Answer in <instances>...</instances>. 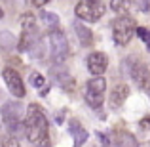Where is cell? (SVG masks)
<instances>
[{
    "label": "cell",
    "mask_w": 150,
    "mask_h": 147,
    "mask_svg": "<svg viewBox=\"0 0 150 147\" xmlns=\"http://www.w3.org/2000/svg\"><path fill=\"white\" fill-rule=\"evenodd\" d=\"M2 78H4V82H6L8 90L11 92V96H15V98H19V99L25 96V84H23V80H21V77H19L17 71L4 69Z\"/></svg>",
    "instance_id": "52a82bcc"
},
{
    "label": "cell",
    "mask_w": 150,
    "mask_h": 147,
    "mask_svg": "<svg viewBox=\"0 0 150 147\" xmlns=\"http://www.w3.org/2000/svg\"><path fill=\"white\" fill-rule=\"evenodd\" d=\"M2 147H19V140L15 136H10L2 141Z\"/></svg>",
    "instance_id": "44dd1931"
},
{
    "label": "cell",
    "mask_w": 150,
    "mask_h": 147,
    "mask_svg": "<svg viewBox=\"0 0 150 147\" xmlns=\"http://www.w3.org/2000/svg\"><path fill=\"white\" fill-rule=\"evenodd\" d=\"M27 2H29L30 6H34V8H42L44 4H48V0H27Z\"/></svg>",
    "instance_id": "603a6c76"
},
{
    "label": "cell",
    "mask_w": 150,
    "mask_h": 147,
    "mask_svg": "<svg viewBox=\"0 0 150 147\" xmlns=\"http://www.w3.org/2000/svg\"><path fill=\"white\" fill-rule=\"evenodd\" d=\"M137 31L135 21L129 15H120L118 19H114L112 23V38L118 46L129 44V40L133 38V33Z\"/></svg>",
    "instance_id": "3957f363"
},
{
    "label": "cell",
    "mask_w": 150,
    "mask_h": 147,
    "mask_svg": "<svg viewBox=\"0 0 150 147\" xmlns=\"http://www.w3.org/2000/svg\"><path fill=\"white\" fill-rule=\"evenodd\" d=\"M141 126H144V128H150V117H146L143 122H141Z\"/></svg>",
    "instance_id": "cb8c5ba5"
},
{
    "label": "cell",
    "mask_w": 150,
    "mask_h": 147,
    "mask_svg": "<svg viewBox=\"0 0 150 147\" xmlns=\"http://www.w3.org/2000/svg\"><path fill=\"white\" fill-rule=\"evenodd\" d=\"M129 0H110V10L116 11L118 15H125L129 11Z\"/></svg>",
    "instance_id": "9a60e30c"
},
{
    "label": "cell",
    "mask_w": 150,
    "mask_h": 147,
    "mask_svg": "<svg viewBox=\"0 0 150 147\" xmlns=\"http://www.w3.org/2000/svg\"><path fill=\"white\" fill-rule=\"evenodd\" d=\"M13 44H15L13 34L6 33V31H0V48H2V50H10Z\"/></svg>",
    "instance_id": "e0dca14e"
},
{
    "label": "cell",
    "mask_w": 150,
    "mask_h": 147,
    "mask_svg": "<svg viewBox=\"0 0 150 147\" xmlns=\"http://www.w3.org/2000/svg\"><path fill=\"white\" fill-rule=\"evenodd\" d=\"M114 145L116 147H139V141L135 140L133 134L120 130V132L114 134Z\"/></svg>",
    "instance_id": "4fadbf2b"
},
{
    "label": "cell",
    "mask_w": 150,
    "mask_h": 147,
    "mask_svg": "<svg viewBox=\"0 0 150 147\" xmlns=\"http://www.w3.org/2000/svg\"><path fill=\"white\" fill-rule=\"evenodd\" d=\"M76 17L88 23H95L105 15V4L101 0H80L76 4Z\"/></svg>",
    "instance_id": "277c9868"
},
{
    "label": "cell",
    "mask_w": 150,
    "mask_h": 147,
    "mask_svg": "<svg viewBox=\"0 0 150 147\" xmlns=\"http://www.w3.org/2000/svg\"><path fill=\"white\" fill-rule=\"evenodd\" d=\"M129 96V88L125 84H118L112 88V92H110V107L112 109H116V107H120L122 103L127 99Z\"/></svg>",
    "instance_id": "8fae6325"
},
{
    "label": "cell",
    "mask_w": 150,
    "mask_h": 147,
    "mask_svg": "<svg viewBox=\"0 0 150 147\" xmlns=\"http://www.w3.org/2000/svg\"><path fill=\"white\" fill-rule=\"evenodd\" d=\"M74 31H76V37H78V40H80L82 46H86V48H88V46L93 44V33L82 21H76V23H74Z\"/></svg>",
    "instance_id": "7c38bea8"
},
{
    "label": "cell",
    "mask_w": 150,
    "mask_h": 147,
    "mask_svg": "<svg viewBox=\"0 0 150 147\" xmlns=\"http://www.w3.org/2000/svg\"><path fill=\"white\" fill-rule=\"evenodd\" d=\"M23 107L19 101H8L2 107V120L11 134H25V122L21 124Z\"/></svg>",
    "instance_id": "7a4b0ae2"
},
{
    "label": "cell",
    "mask_w": 150,
    "mask_h": 147,
    "mask_svg": "<svg viewBox=\"0 0 150 147\" xmlns=\"http://www.w3.org/2000/svg\"><path fill=\"white\" fill-rule=\"evenodd\" d=\"M135 33L139 34V38L144 42V46H146L148 52H150V31H148V29H144V27H137Z\"/></svg>",
    "instance_id": "ffe728a7"
},
{
    "label": "cell",
    "mask_w": 150,
    "mask_h": 147,
    "mask_svg": "<svg viewBox=\"0 0 150 147\" xmlns=\"http://www.w3.org/2000/svg\"><path fill=\"white\" fill-rule=\"evenodd\" d=\"M137 8L141 11H144V14H148L150 11V0H137Z\"/></svg>",
    "instance_id": "7402d4cb"
},
{
    "label": "cell",
    "mask_w": 150,
    "mask_h": 147,
    "mask_svg": "<svg viewBox=\"0 0 150 147\" xmlns=\"http://www.w3.org/2000/svg\"><path fill=\"white\" fill-rule=\"evenodd\" d=\"M86 63H88V69L93 77H101V75H105L106 67H108V57L101 52H93V54H89Z\"/></svg>",
    "instance_id": "30bf717a"
},
{
    "label": "cell",
    "mask_w": 150,
    "mask_h": 147,
    "mask_svg": "<svg viewBox=\"0 0 150 147\" xmlns=\"http://www.w3.org/2000/svg\"><path fill=\"white\" fill-rule=\"evenodd\" d=\"M105 90H106V80L103 75L88 80V86H86V101H88V105H91L93 109H99L103 105Z\"/></svg>",
    "instance_id": "5b68a950"
},
{
    "label": "cell",
    "mask_w": 150,
    "mask_h": 147,
    "mask_svg": "<svg viewBox=\"0 0 150 147\" xmlns=\"http://www.w3.org/2000/svg\"><path fill=\"white\" fill-rule=\"evenodd\" d=\"M131 63L133 65H127V61H125V67H127V73H129V77L135 80V84L137 86H144V84H148V69H146V65H144L143 61H139L137 57H131Z\"/></svg>",
    "instance_id": "ba28073f"
},
{
    "label": "cell",
    "mask_w": 150,
    "mask_h": 147,
    "mask_svg": "<svg viewBox=\"0 0 150 147\" xmlns=\"http://www.w3.org/2000/svg\"><path fill=\"white\" fill-rule=\"evenodd\" d=\"M70 134L74 136V145H76V147L84 145L86 141H88V132L80 126V122H78V120L70 122Z\"/></svg>",
    "instance_id": "5bb4252c"
},
{
    "label": "cell",
    "mask_w": 150,
    "mask_h": 147,
    "mask_svg": "<svg viewBox=\"0 0 150 147\" xmlns=\"http://www.w3.org/2000/svg\"><path fill=\"white\" fill-rule=\"evenodd\" d=\"M30 84L34 86V88H46V78L42 77L40 73H30Z\"/></svg>",
    "instance_id": "d6986e66"
},
{
    "label": "cell",
    "mask_w": 150,
    "mask_h": 147,
    "mask_svg": "<svg viewBox=\"0 0 150 147\" xmlns=\"http://www.w3.org/2000/svg\"><path fill=\"white\" fill-rule=\"evenodd\" d=\"M40 19L44 21L46 27H50L51 31L57 29V25H59V15L57 14H51V11H42V14H40Z\"/></svg>",
    "instance_id": "2e32d148"
},
{
    "label": "cell",
    "mask_w": 150,
    "mask_h": 147,
    "mask_svg": "<svg viewBox=\"0 0 150 147\" xmlns=\"http://www.w3.org/2000/svg\"><path fill=\"white\" fill-rule=\"evenodd\" d=\"M21 27H23V31L36 29V19H34V15L33 14H23L21 15Z\"/></svg>",
    "instance_id": "ac0fdd59"
},
{
    "label": "cell",
    "mask_w": 150,
    "mask_h": 147,
    "mask_svg": "<svg viewBox=\"0 0 150 147\" xmlns=\"http://www.w3.org/2000/svg\"><path fill=\"white\" fill-rule=\"evenodd\" d=\"M50 77L53 78L55 84H59L61 88H65V90H72L74 88V78L70 77L69 71H67L61 63H57V65H53L50 69Z\"/></svg>",
    "instance_id": "9c48e42d"
},
{
    "label": "cell",
    "mask_w": 150,
    "mask_h": 147,
    "mask_svg": "<svg viewBox=\"0 0 150 147\" xmlns=\"http://www.w3.org/2000/svg\"><path fill=\"white\" fill-rule=\"evenodd\" d=\"M25 136L34 147H50L48 118L38 105H29L25 117Z\"/></svg>",
    "instance_id": "6da1fadb"
},
{
    "label": "cell",
    "mask_w": 150,
    "mask_h": 147,
    "mask_svg": "<svg viewBox=\"0 0 150 147\" xmlns=\"http://www.w3.org/2000/svg\"><path fill=\"white\" fill-rule=\"evenodd\" d=\"M4 17V10H2V8H0V19H2Z\"/></svg>",
    "instance_id": "d4e9b609"
},
{
    "label": "cell",
    "mask_w": 150,
    "mask_h": 147,
    "mask_svg": "<svg viewBox=\"0 0 150 147\" xmlns=\"http://www.w3.org/2000/svg\"><path fill=\"white\" fill-rule=\"evenodd\" d=\"M50 48H51V57H53L55 63H63L70 54L69 40L59 29L50 31Z\"/></svg>",
    "instance_id": "8992f818"
}]
</instances>
